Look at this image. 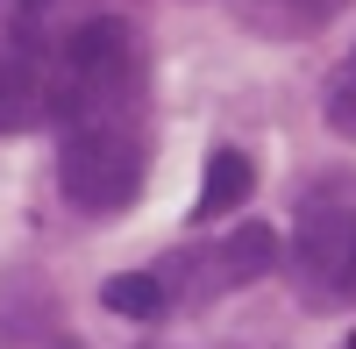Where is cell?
<instances>
[{
  "mask_svg": "<svg viewBox=\"0 0 356 349\" xmlns=\"http://www.w3.org/2000/svg\"><path fill=\"white\" fill-rule=\"evenodd\" d=\"M264 8H292V15L278 22V36H314V29H328V22H335L342 0H257L250 15H264Z\"/></svg>",
  "mask_w": 356,
  "mask_h": 349,
  "instance_id": "obj_8",
  "label": "cell"
},
{
  "mask_svg": "<svg viewBox=\"0 0 356 349\" xmlns=\"http://www.w3.org/2000/svg\"><path fill=\"white\" fill-rule=\"evenodd\" d=\"M321 114H328V129L356 143V65L328 79V100H321Z\"/></svg>",
  "mask_w": 356,
  "mask_h": 349,
  "instance_id": "obj_9",
  "label": "cell"
},
{
  "mask_svg": "<svg viewBox=\"0 0 356 349\" xmlns=\"http://www.w3.org/2000/svg\"><path fill=\"white\" fill-rule=\"evenodd\" d=\"M143 93V36L129 22H86L65 43L50 107L65 122H122V107Z\"/></svg>",
  "mask_w": 356,
  "mask_h": 349,
  "instance_id": "obj_1",
  "label": "cell"
},
{
  "mask_svg": "<svg viewBox=\"0 0 356 349\" xmlns=\"http://www.w3.org/2000/svg\"><path fill=\"white\" fill-rule=\"evenodd\" d=\"M349 250H356V193H342V186L307 193L300 243H292V271H300V285H307L314 307H335V285L349 271Z\"/></svg>",
  "mask_w": 356,
  "mask_h": 349,
  "instance_id": "obj_3",
  "label": "cell"
},
{
  "mask_svg": "<svg viewBox=\"0 0 356 349\" xmlns=\"http://www.w3.org/2000/svg\"><path fill=\"white\" fill-rule=\"evenodd\" d=\"M143 171H150V143L129 122H65L57 143V186H65L72 207L86 214H122L143 193Z\"/></svg>",
  "mask_w": 356,
  "mask_h": 349,
  "instance_id": "obj_2",
  "label": "cell"
},
{
  "mask_svg": "<svg viewBox=\"0 0 356 349\" xmlns=\"http://www.w3.org/2000/svg\"><path fill=\"white\" fill-rule=\"evenodd\" d=\"M100 300H107V314H122V321H157V314L171 307L164 278H150V271H114L100 285Z\"/></svg>",
  "mask_w": 356,
  "mask_h": 349,
  "instance_id": "obj_7",
  "label": "cell"
},
{
  "mask_svg": "<svg viewBox=\"0 0 356 349\" xmlns=\"http://www.w3.org/2000/svg\"><path fill=\"white\" fill-rule=\"evenodd\" d=\"M250 186H257L250 157H243V150H214V157H207V186H200V221L235 214V207L250 200Z\"/></svg>",
  "mask_w": 356,
  "mask_h": 349,
  "instance_id": "obj_6",
  "label": "cell"
},
{
  "mask_svg": "<svg viewBox=\"0 0 356 349\" xmlns=\"http://www.w3.org/2000/svg\"><path fill=\"white\" fill-rule=\"evenodd\" d=\"M349 65H356V57H349Z\"/></svg>",
  "mask_w": 356,
  "mask_h": 349,
  "instance_id": "obj_11",
  "label": "cell"
},
{
  "mask_svg": "<svg viewBox=\"0 0 356 349\" xmlns=\"http://www.w3.org/2000/svg\"><path fill=\"white\" fill-rule=\"evenodd\" d=\"M50 114V72L36 65L29 50L0 57V136H22Z\"/></svg>",
  "mask_w": 356,
  "mask_h": 349,
  "instance_id": "obj_4",
  "label": "cell"
},
{
  "mask_svg": "<svg viewBox=\"0 0 356 349\" xmlns=\"http://www.w3.org/2000/svg\"><path fill=\"white\" fill-rule=\"evenodd\" d=\"M356 300V250H349V271H342V285H335V307H349Z\"/></svg>",
  "mask_w": 356,
  "mask_h": 349,
  "instance_id": "obj_10",
  "label": "cell"
},
{
  "mask_svg": "<svg viewBox=\"0 0 356 349\" xmlns=\"http://www.w3.org/2000/svg\"><path fill=\"white\" fill-rule=\"evenodd\" d=\"M278 264V228L271 221H243L235 236H221V250H214V278L221 285H250V278H264Z\"/></svg>",
  "mask_w": 356,
  "mask_h": 349,
  "instance_id": "obj_5",
  "label": "cell"
}]
</instances>
